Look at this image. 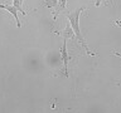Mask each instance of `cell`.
Returning <instances> with one entry per match:
<instances>
[{
  "label": "cell",
  "instance_id": "cell-4",
  "mask_svg": "<svg viewBox=\"0 0 121 113\" xmlns=\"http://www.w3.org/2000/svg\"><path fill=\"white\" fill-rule=\"evenodd\" d=\"M66 6H67V0H58L57 5L54 8V10H52V14H53V20H57L58 15L60 13H64L66 11Z\"/></svg>",
  "mask_w": 121,
  "mask_h": 113
},
{
  "label": "cell",
  "instance_id": "cell-7",
  "mask_svg": "<svg viewBox=\"0 0 121 113\" xmlns=\"http://www.w3.org/2000/svg\"><path fill=\"white\" fill-rule=\"evenodd\" d=\"M23 3H24V0H13V5L18 9V11H20L23 15H25L26 13L23 10Z\"/></svg>",
  "mask_w": 121,
  "mask_h": 113
},
{
  "label": "cell",
  "instance_id": "cell-3",
  "mask_svg": "<svg viewBox=\"0 0 121 113\" xmlns=\"http://www.w3.org/2000/svg\"><path fill=\"white\" fill-rule=\"evenodd\" d=\"M0 9H4V10H6L8 13H10L11 15L14 16L15 19V23H17V26L18 28H22V23L20 20H19V16H18V9L15 8L14 5H9V4H0Z\"/></svg>",
  "mask_w": 121,
  "mask_h": 113
},
{
  "label": "cell",
  "instance_id": "cell-8",
  "mask_svg": "<svg viewBox=\"0 0 121 113\" xmlns=\"http://www.w3.org/2000/svg\"><path fill=\"white\" fill-rule=\"evenodd\" d=\"M102 1H105V0H95V6H100Z\"/></svg>",
  "mask_w": 121,
  "mask_h": 113
},
{
  "label": "cell",
  "instance_id": "cell-10",
  "mask_svg": "<svg viewBox=\"0 0 121 113\" xmlns=\"http://www.w3.org/2000/svg\"><path fill=\"white\" fill-rule=\"evenodd\" d=\"M112 54H113V55H116V56H120V58H121V53L116 52V50H113V52H112Z\"/></svg>",
  "mask_w": 121,
  "mask_h": 113
},
{
  "label": "cell",
  "instance_id": "cell-6",
  "mask_svg": "<svg viewBox=\"0 0 121 113\" xmlns=\"http://www.w3.org/2000/svg\"><path fill=\"white\" fill-rule=\"evenodd\" d=\"M57 3H58V0H43L42 6H45V8H48V9H54Z\"/></svg>",
  "mask_w": 121,
  "mask_h": 113
},
{
  "label": "cell",
  "instance_id": "cell-5",
  "mask_svg": "<svg viewBox=\"0 0 121 113\" xmlns=\"http://www.w3.org/2000/svg\"><path fill=\"white\" fill-rule=\"evenodd\" d=\"M76 36V34H74V32L72 30V28H71V24L68 23V24L66 25V28H64V30L62 32V38L63 39H72V38H74Z\"/></svg>",
  "mask_w": 121,
  "mask_h": 113
},
{
  "label": "cell",
  "instance_id": "cell-11",
  "mask_svg": "<svg viewBox=\"0 0 121 113\" xmlns=\"http://www.w3.org/2000/svg\"><path fill=\"white\" fill-rule=\"evenodd\" d=\"M110 1H111V4H112V5H115V0H110Z\"/></svg>",
  "mask_w": 121,
  "mask_h": 113
},
{
  "label": "cell",
  "instance_id": "cell-9",
  "mask_svg": "<svg viewBox=\"0 0 121 113\" xmlns=\"http://www.w3.org/2000/svg\"><path fill=\"white\" fill-rule=\"evenodd\" d=\"M113 21H115V24H116V25L121 26V20H120V19H115V20H113Z\"/></svg>",
  "mask_w": 121,
  "mask_h": 113
},
{
  "label": "cell",
  "instance_id": "cell-2",
  "mask_svg": "<svg viewBox=\"0 0 121 113\" xmlns=\"http://www.w3.org/2000/svg\"><path fill=\"white\" fill-rule=\"evenodd\" d=\"M59 53H60V59L63 62V70H64V75L67 78H69V70H68V64L71 62V55L68 54V50H67V39H63V44L59 49Z\"/></svg>",
  "mask_w": 121,
  "mask_h": 113
},
{
  "label": "cell",
  "instance_id": "cell-1",
  "mask_svg": "<svg viewBox=\"0 0 121 113\" xmlns=\"http://www.w3.org/2000/svg\"><path fill=\"white\" fill-rule=\"evenodd\" d=\"M85 10H86V8H77V9H74L73 11H69V13L64 11V15L67 16L68 23L71 24V28H72V30L74 32L76 38H77V40L79 41L81 47L86 50L87 55L93 56V55H95V52H91V49L88 48V45H87L85 38H83L82 33H81V28H79V16H81V14H82Z\"/></svg>",
  "mask_w": 121,
  "mask_h": 113
}]
</instances>
